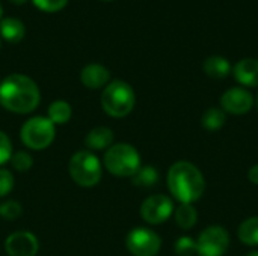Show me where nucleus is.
I'll use <instances>...</instances> for the list:
<instances>
[{
  "label": "nucleus",
  "instance_id": "nucleus-1",
  "mask_svg": "<svg viewBox=\"0 0 258 256\" xmlns=\"http://www.w3.org/2000/svg\"><path fill=\"white\" fill-rule=\"evenodd\" d=\"M38 84L27 75L11 74L0 83V104L14 113H30L39 104Z\"/></svg>",
  "mask_w": 258,
  "mask_h": 256
},
{
  "label": "nucleus",
  "instance_id": "nucleus-2",
  "mask_svg": "<svg viewBox=\"0 0 258 256\" xmlns=\"http://www.w3.org/2000/svg\"><path fill=\"white\" fill-rule=\"evenodd\" d=\"M168 187L171 195L181 204H194L206 189L201 170L189 161H177L168 170Z\"/></svg>",
  "mask_w": 258,
  "mask_h": 256
},
{
  "label": "nucleus",
  "instance_id": "nucleus-3",
  "mask_svg": "<svg viewBox=\"0 0 258 256\" xmlns=\"http://www.w3.org/2000/svg\"><path fill=\"white\" fill-rule=\"evenodd\" d=\"M136 103L135 91L122 80H115L106 86L101 94V106L104 112L113 118L127 116Z\"/></svg>",
  "mask_w": 258,
  "mask_h": 256
},
{
  "label": "nucleus",
  "instance_id": "nucleus-4",
  "mask_svg": "<svg viewBox=\"0 0 258 256\" xmlns=\"http://www.w3.org/2000/svg\"><path fill=\"white\" fill-rule=\"evenodd\" d=\"M104 166L112 175L133 177L141 167V155L135 146L128 143H118L106 151Z\"/></svg>",
  "mask_w": 258,
  "mask_h": 256
},
{
  "label": "nucleus",
  "instance_id": "nucleus-5",
  "mask_svg": "<svg viewBox=\"0 0 258 256\" xmlns=\"http://www.w3.org/2000/svg\"><path fill=\"white\" fill-rule=\"evenodd\" d=\"M71 178L82 187H92L101 180V163L89 151L76 152L68 164Z\"/></svg>",
  "mask_w": 258,
  "mask_h": 256
},
{
  "label": "nucleus",
  "instance_id": "nucleus-6",
  "mask_svg": "<svg viewBox=\"0 0 258 256\" xmlns=\"http://www.w3.org/2000/svg\"><path fill=\"white\" fill-rule=\"evenodd\" d=\"M21 140L30 149H45L54 139V124L44 116H35L24 122L20 131Z\"/></svg>",
  "mask_w": 258,
  "mask_h": 256
},
{
  "label": "nucleus",
  "instance_id": "nucleus-7",
  "mask_svg": "<svg viewBox=\"0 0 258 256\" xmlns=\"http://www.w3.org/2000/svg\"><path fill=\"white\" fill-rule=\"evenodd\" d=\"M230 246V235L222 226L206 228L197 241V253L200 256H224Z\"/></svg>",
  "mask_w": 258,
  "mask_h": 256
},
{
  "label": "nucleus",
  "instance_id": "nucleus-8",
  "mask_svg": "<svg viewBox=\"0 0 258 256\" xmlns=\"http://www.w3.org/2000/svg\"><path fill=\"white\" fill-rule=\"evenodd\" d=\"M125 246L135 256H156L162 247L160 237L148 228H135L125 238Z\"/></svg>",
  "mask_w": 258,
  "mask_h": 256
},
{
  "label": "nucleus",
  "instance_id": "nucleus-9",
  "mask_svg": "<svg viewBox=\"0 0 258 256\" xmlns=\"http://www.w3.org/2000/svg\"><path fill=\"white\" fill-rule=\"evenodd\" d=\"M174 213L172 201L165 195H154L144 201L141 207V216L147 223L160 225L166 222Z\"/></svg>",
  "mask_w": 258,
  "mask_h": 256
},
{
  "label": "nucleus",
  "instance_id": "nucleus-10",
  "mask_svg": "<svg viewBox=\"0 0 258 256\" xmlns=\"http://www.w3.org/2000/svg\"><path fill=\"white\" fill-rule=\"evenodd\" d=\"M221 106L224 112H228L231 115H245L254 106V98L246 89L233 88L221 97Z\"/></svg>",
  "mask_w": 258,
  "mask_h": 256
},
{
  "label": "nucleus",
  "instance_id": "nucleus-11",
  "mask_svg": "<svg viewBox=\"0 0 258 256\" xmlns=\"http://www.w3.org/2000/svg\"><path fill=\"white\" fill-rule=\"evenodd\" d=\"M38 247L36 237L26 231L11 234L5 243V249L9 256H36Z\"/></svg>",
  "mask_w": 258,
  "mask_h": 256
},
{
  "label": "nucleus",
  "instance_id": "nucleus-12",
  "mask_svg": "<svg viewBox=\"0 0 258 256\" xmlns=\"http://www.w3.org/2000/svg\"><path fill=\"white\" fill-rule=\"evenodd\" d=\"M110 72L100 63H89L80 72L82 83L89 89H98L109 81Z\"/></svg>",
  "mask_w": 258,
  "mask_h": 256
},
{
  "label": "nucleus",
  "instance_id": "nucleus-13",
  "mask_svg": "<svg viewBox=\"0 0 258 256\" xmlns=\"http://www.w3.org/2000/svg\"><path fill=\"white\" fill-rule=\"evenodd\" d=\"M236 80L249 88L258 86V60L257 59H243L234 66Z\"/></svg>",
  "mask_w": 258,
  "mask_h": 256
},
{
  "label": "nucleus",
  "instance_id": "nucleus-14",
  "mask_svg": "<svg viewBox=\"0 0 258 256\" xmlns=\"http://www.w3.org/2000/svg\"><path fill=\"white\" fill-rule=\"evenodd\" d=\"M113 142V133L110 128L106 127H97L89 131V134L85 139V143L89 149H106Z\"/></svg>",
  "mask_w": 258,
  "mask_h": 256
},
{
  "label": "nucleus",
  "instance_id": "nucleus-15",
  "mask_svg": "<svg viewBox=\"0 0 258 256\" xmlns=\"http://www.w3.org/2000/svg\"><path fill=\"white\" fill-rule=\"evenodd\" d=\"M26 27L18 18H5L0 21V35L8 42H20L24 38Z\"/></svg>",
  "mask_w": 258,
  "mask_h": 256
},
{
  "label": "nucleus",
  "instance_id": "nucleus-16",
  "mask_svg": "<svg viewBox=\"0 0 258 256\" xmlns=\"http://www.w3.org/2000/svg\"><path fill=\"white\" fill-rule=\"evenodd\" d=\"M204 71L207 75H210L213 78H224L230 74L231 65L222 56H210L204 62Z\"/></svg>",
  "mask_w": 258,
  "mask_h": 256
},
{
  "label": "nucleus",
  "instance_id": "nucleus-17",
  "mask_svg": "<svg viewBox=\"0 0 258 256\" xmlns=\"http://www.w3.org/2000/svg\"><path fill=\"white\" fill-rule=\"evenodd\" d=\"M198 219V211L192 204H181L175 210V222L181 229H190L195 226Z\"/></svg>",
  "mask_w": 258,
  "mask_h": 256
},
{
  "label": "nucleus",
  "instance_id": "nucleus-18",
  "mask_svg": "<svg viewBox=\"0 0 258 256\" xmlns=\"http://www.w3.org/2000/svg\"><path fill=\"white\" fill-rule=\"evenodd\" d=\"M239 240L246 246H258V217H249L239 226Z\"/></svg>",
  "mask_w": 258,
  "mask_h": 256
},
{
  "label": "nucleus",
  "instance_id": "nucleus-19",
  "mask_svg": "<svg viewBox=\"0 0 258 256\" xmlns=\"http://www.w3.org/2000/svg\"><path fill=\"white\" fill-rule=\"evenodd\" d=\"M227 121V116H225V112L222 109H218V107H212V109H207L201 118V122H203V127L209 131H216L219 128L224 127Z\"/></svg>",
  "mask_w": 258,
  "mask_h": 256
},
{
  "label": "nucleus",
  "instance_id": "nucleus-20",
  "mask_svg": "<svg viewBox=\"0 0 258 256\" xmlns=\"http://www.w3.org/2000/svg\"><path fill=\"white\" fill-rule=\"evenodd\" d=\"M71 106L67 101H54L48 107V119L53 124H67L71 118Z\"/></svg>",
  "mask_w": 258,
  "mask_h": 256
},
{
  "label": "nucleus",
  "instance_id": "nucleus-21",
  "mask_svg": "<svg viewBox=\"0 0 258 256\" xmlns=\"http://www.w3.org/2000/svg\"><path fill=\"white\" fill-rule=\"evenodd\" d=\"M133 184L138 187H153L159 181V172L153 166L139 167V170L132 177Z\"/></svg>",
  "mask_w": 258,
  "mask_h": 256
},
{
  "label": "nucleus",
  "instance_id": "nucleus-22",
  "mask_svg": "<svg viewBox=\"0 0 258 256\" xmlns=\"http://www.w3.org/2000/svg\"><path fill=\"white\" fill-rule=\"evenodd\" d=\"M174 250L178 256H194L197 253V241L192 237H180L175 241Z\"/></svg>",
  "mask_w": 258,
  "mask_h": 256
},
{
  "label": "nucleus",
  "instance_id": "nucleus-23",
  "mask_svg": "<svg viewBox=\"0 0 258 256\" xmlns=\"http://www.w3.org/2000/svg\"><path fill=\"white\" fill-rule=\"evenodd\" d=\"M23 210L17 201H6L0 205V216L5 220H15L21 216Z\"/></svg>",
  "mask_w": 258,
  "mask_h": 256
},
{
  "label": "nucleus",
  "instance_id": "nucleus-24",
  "mask_svg": "<svg viewBox=\"0 0 258 256\" xmlns=\"http://www.w3.org/2000/svg\"><path fill=\"white\" fill-rule=\"evenodd\" d=\"M11 163H12V167L18 172H27L32 164H33V160L32 157L24 152V151H20V152H15L12 157H11Z\"/></svg>",
  "mask_w": 258,
  "mask_h": 256
},
{
  "label": "nucleus",
  "instance_id": "nucleus-25",
  "mask_svg": "<svg viewBox=\"0 0 258 256\" xmlns=\"http://www.w3.org/2000/svg\"><path fill=\"white\" fill-rule=\"evenodd\" d=\"M33 5L44 12H57L65 8L68 0H32Z\"/></svg>",
  "mask_w": 258,
  "mask_h": 256
},
{
  "label": "nucleus",
  "instance_id": "nucleus-26",
  "mask_svg": "<svg viewBox=\"0 0 258 256\" xmlns=\"http://www.w3.org/2000/svg\"><path fill=\"white\" fill-rule=\"evenodd\" d=\"M12 189H14V175L6 169H0V198L6 196Z\"/></svg>",
  "mask_w": 258,
  "mask_h": 256
},
{
  "label": "nucleus",
  "instance_id": "nucleus-27",
  "mask_svg": "<svg viewBox=\"0 0 258 256\" xmlns=\"http://www.w3.org/2000/svg\"><path fill=\"white\" fill-rule=\"evenodd\" d=\"M12 157V145L9 137L0 131V164H5Z\"/></svg>",
  "mask_w": 258,
  "mask_h": 256
},
{
  "label": "nucleus",
  "instance_id": "nucleus-28",
  "mask_svg": "<svg viewBox=\"0 0 258 256\" xmlns=\"http://www.w3.org/2000/svg\"><path fill=\"white\" fill-rule=\"evenodd\" d=\"M248 178H249V181H251L252 184L258 186V164L252 166V167L249 169V172H248Z\"/></svg>",
  "mask_w": 258,
  "mask_h": 256
},
{
  "label": "nucleus",
  "instance_id": "nucleus-29",
  "mask_svg": "<svg viewBox=\"0 0 258 256\" xmlns=\"http://www.w3.org/2000/svg\"><path fill=\"white\" fill-rule=\"evenodd\" d=\"M11 3H14V5H23V3H26L27 0H9Z\"/></svg>",
  "mask_w": 258,
  "mask_h": 256
},
{
  "label": "nucleus",
  "instance_id": "nucleus-30",
  "mask_svg": "<svg viewBox=\"0 0 258 256\" xmlns=\"http://www.w3.org/2000/svg\"><path fill=\"white\" fill-rule=\"evenodd\" d=\"M246 256H258V252H251V253H248Z\"/></svg>",
  "mask_w": 258,
  "mask_h": 256
},
{
  "label": "nucleus",
  "instance_id": "nucleus-31",
  "mask_svg": "<svg viewBox=\"0 0 258 256\" xmlns=\"http://www.w3.org/2000/svg\"><path fill=\"white\" fill-rule=\"evenodd\" d=\"M2 14H3V9H2V5H0V20H2Z\"/></svg>",
  "mask_w": 258,
  "mask_h": 256
},
{
  "label": "nucleus",
  "instance_id": "nucleus-32",
  "mask_svg": "<svg viewBox=\"0 0 258 256\" xmlns=\"http://www.w3.org/2000/svg\"><path fill=\"white\" fill-rule=\"evenodd\" d=\"M257 110H258V95H257Z\"/></svg>",
  "mask_w": 258,
  "mask_h": 256
},
{
  "label": "nucleus",
  "instance_id": "nucleus-33",
  "mask_svg": "<svg viewBox=\"0 0 258 256\" xmlns=\"http://www.w3.org/2000/svg\"><path fill=\"white\" fill-rule=\"evenodd\" d=\"M106 2H110V0H106Z\"/></svg>",
  "mask_w": 258,
  "mask_h": 256
}]
</instances>
